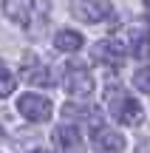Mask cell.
Listing matches in <instances>:
<instances>
[{
  "label": "cell",
  "mask_w": 150,
  "mask_h": 153,
  "mask_svg": "<svg viewBox=\"0 0 150 153\" xmlns=\"http://www.w3.org/2000/svg\"><path fill=\"white\" fill-rule=\"evenodd\" d=\"M48 11H51L48 0H3V14L23 28L43 26Z\"/></svg>",
  "instance_id": "cell-1"
},
{
  "label": "cell",
  "mask_w": 150,
  "mask_h": 153,
  "mask_svg": "<svg viewBox=\"0 0 150 153\" xmlns=\"http://www.w3.org/2000/svg\"><path fill=\"white\" fill-rule=\"evenodd\" d=\"M105 102H108V108H111V114L116 116L122 125H139L142 119H145V111H142V105L136 102L133 97H128V94L122 91L119 85H111V88H105Z\"/></svg>",
  "instance_id": "cell-2"
},
{
  "label": "cell",
  "mask_w": 150,
  "mask_h": 153,
  "mask_svg": "<svg viewBox=\"0 0 150 153\" xmlns=\"http://www.w3.org/2000/svg\"><path fill=\"white\" fill-rule=\"evenodd\" d=\"M91 139H94V148L102 153H122L125 150V136L116 133L113 128H108L102 119H91Z\"/></svg>",
  "instance_id": "cell-3"
},
{
  "label": "cell",
  "mask_w": 150,
  "mask_h": 153,
  "mask_svg": "<svg viewBox=\"0 0 150 153\" xmlns=\"http://www.w3.org/2000/svg\"><path fill=\"white\" fill-rule=\"evenodd\" d=\"M71 14L82 23H102L113 14L111 0H71Z\"/></svg>",
  "instance_id": "cell-4"
},
{
  "label": "cell",
  "mask_w": 150,
  "mask_h": 153,
  "mask_svg": "<svg viewBox=\"0 0 150 153\" xmlns=\"http://www.w3.org/2000/svg\"><path fill=\"white\" fill-rule=\"evenodd\" d=\"M17 111L26 116L28 122H45L51 116V99L48 97H40V94H23L17 99Z\"/></svg>",
  "instance_id": "cell-5"
},
{
  "label": "cell",
  "mask_w": 150,
  "mask_h": 153,
  "mask_svg": "<svg viewBox=\"0 0 150 153\" xmlns=\"http://www.w3.org/2000/svg\"><path fill=\"white\" fill-rule=\"evenodd\" d=\"M125 51H130L139 60L150 57V28H147V23H130L128 26V45H125Z\"/></svg>",
  "instance_id": "cell-6"
},
{
  "label": "cell",
  "mask_w": 150,
  "mask_h": 153,
  "mask_svg": "<svg viewBox=\"0 0 150 153\" xmlns=\"http://www.w3.org/2000/svg\"><path fill=\"white\" fill-rule=\"evenodd\" d=\"M62 85H65V91L71 94V97H82V99L94 91V79H91V74L85 71L82 65H68Z\"/></svg>",
  "instance_id": "cell-7"
},
{
  "label": "cell",
  "mask_w": 150,
  "mask_h": 153,
  "mask_svg": "<svg viewBox=\"0 0 150 153\" xmlns=\"http://www.w3.org/2000/svg\"><path fill=\"white\" fill-rule=\"evenodd\" d=\"M125 45L119 43V40H99V43L91 48V57H94L96 62H102V65H119V62L125 60Z\"/></svg>",
  "instance_id": "cell-8"
},
{
  "label": "cell",
  "mask_w": 150,
  "mask_h": 153,
  "mask_svg": "<svg viewBox=\"0 0 150 153\" xmlns=\"http://www.w3.org/2000/svg\"><path fill=\"white\" fill-rule=\"evenodd\" d=\"M54 136H57V142H60L62 153H85L82 136H79V131H77L74 125H60Z\"/></svg>",
  "instance_id": "cell-9"
},
{
  "label": "cell",
  "mask_w": 150,
  "mask_h": 153,
  "mask_svg": "<svg viewBox=\"0 0 150 153\" xmlns=\"http://www.w3.org/2000/svg\"><path fill=\"white\" fill-rule=\"evenodd\" d=\"M23 76H26L28 85H51V74L45 65H40L34 57H26V65H23Z\"/></svg>",
  "instance_id": "cell-10"
},
{
  "label": "cell",
  "mask_w": 150,
  "mask_h": 153,
  "mask_svg": "<svg viewBox=\"0 0 150 153\" xmlns=\"http://www.w3.org/2000/svg\"><path fill=\"white\" fill-rule=\"evenodd\" d=\"M54 48L57 51H65V54L79 51V48H82V34L74 31V28H62V31H57V37H54Z\"/></svg>",
  "instance_id": "cell-11"
},
{
  "label": "cell",
  "mask_w": 150,
  "mask_h": 153,
  "mask_svg": "<svg viewBox=\"0 0 150 153\" xmlns=\"http://www.w3.org/2000/svg\"><path fill=\"white\" fill-rule=\"evenodd\" d=\"M133 85L139 88V91H145V94H150V65H145V68H139V71L133 74Z\"/></svg>",
  "instance_id": "cell-12"
},
{
  "label": "cell",
  "mask_w": 150,
  "mask_h": 153,
  "mask_svg": "<svg viewBox=\"0 0 150 153\" xmlns=\"http://www.w3.org/2000/svg\"><path fill=\"white\" fill-rule=\"evenodd\" d=\"M14 88H17V79L9 71H0V97H9Z\"/></svg>",
  "instance_id": "cell-13"
},
{
  "label": "cell",
  "mask_w": 150,
  "mask_h": 153,
  "mask_svg": "<svg viewBox=\"0 0 150 153\" xmlns=\"http://www.w3.org/2000/svg\"><path fill=\"white\" fill-rule=\"evenodd\" d=\"M62 114H65V119H79V116H88V108L85 105H65Z\"/></svg>",
  "instance_id": "cell-14"
},
{
  "label": "cell",
  "mask_w": 150,
  "mask_h": 153,
  "mask_svg": "<svg viewBox=\"0 0 150 153\" xmlns=\"http://www.w3.org/2000/svg\"><path fill=\"white\" fill-rule=\"evenodd\" d=\"M31 153H48V150H31Z\"/></svg>",
  "instance_id": "cell-15"
}]
</instances>
